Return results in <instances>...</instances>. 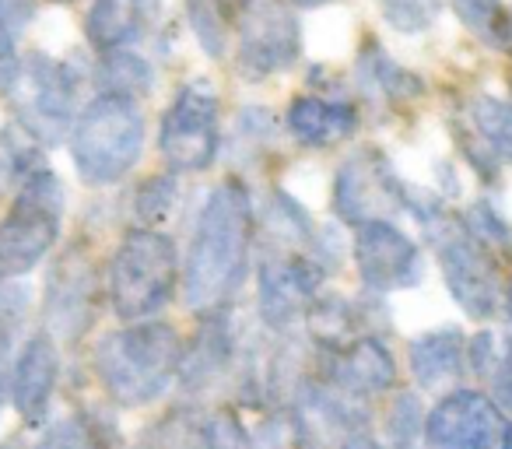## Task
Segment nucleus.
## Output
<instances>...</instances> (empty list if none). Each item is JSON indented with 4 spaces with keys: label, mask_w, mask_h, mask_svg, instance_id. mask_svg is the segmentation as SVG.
I'll use <instances>...</instances> for the list:
<instances>
[{
    "label": "nucleus",
    "mask_w": 512,
    "mask_h": 449,
    "mask_svg": "<svg viewBox=\"0 0 512 449\" xmlns=\"http://www.w3.org/2000/svg\"><path fill=\"white\" fill-rule=\"evenodd\" d=\"M253 200L239 179H221L207 193L193 225L183 267V302L200 316H218L232 306L253 253Z\"/></svg>",
    "instance_id": "1"
},
{
    "label": "nucleus",
    "mask_w": 512,
    "mask_h": 449,
    "mask_svg": "<svg viewBox=\"0 0 512 449\" xmlns=\"http://www.w3.org/2000/svg\"><path fill=\"white\" fill-rule=\"evenodd\" d=\"M183 348V337L169 323H127L95 344L92 369L113 404L148 407L179 383Z\"/></svg>",
    "instance_id": "2"
},
{
    "label": "nucleus",
    "mask_w": 512,
    "mask_h": 449,
    "mask_svg": "<svg viewBox=\"0 0 512 449\" xmlns=\"http://www.w3.org/2000/svg\"><path fill=\"white\" fill-rule=\"evenodd\" d=\"M109 306L123 323L155 320L179 288L176 243L158 229H130L109 260Z\"/></svg>",
    "instance_id": "3"
},
{
    "label": "nucleus",
    "mask_w": 512,
    "mask_h": 449,
    "mask_svg": "<svg viewBox=\"0 0 512 449\" xmlns=\"http://www.w3.org/2000/svg\"><path fill=\"white\" fill-rule=\"evenodd\" d=\"M67 141L81 183L113 186L134 169L144 151V113L134 99L99 92L78 113Z\"/></svg>",
    "instance_id": "4"
},
{
    "label": "nucleus",
    "mask_w": 512,
    "mask_h": 449,
    "mask_svg": "<svg viewBox=\"0 0 512 449\" xmlns=\"http://www.w3.org/2000/svg\"><path fill=\"white\" fill-rule=\"evenodd\" d=\"M67 193L50 165L18 183L15 204L0 218V285L25 278L57 246Z\"/></svg>",
    "instance_id": "5"
},
{
    "label": "nucleus",
    "mask_w": 512,
    "mask_h": 449,
    "mask_svg": "<svg viewBox=\"0 0 512 449\" xmlns=\"http://www.w3.org/2000/svg\"><path fill=\"white\" fill-rule=\"evenodd\" d=\"M81 74L71 60H53L46 53L22 57V71L11 88V109L25 134L36 144H64L78 120Z\"/></svg>",
    "instance_id": "6"
},
{
    "label": "nucleus",
    "mask_w": 512,
    "mask_h": 449,
    "mask_svg": "<svg viewBox=\"0 0 512 449\" xmlns=\"http://www.w3.org/2000/svg\"><path fill=\"white\" fill-rule=\"evenodd\" d=\"M432 243L435 257H439V271L446 278V288L453 302L470 316V320H488L498 309L502 299V285H498V267L491 260V250L481 246L467 232L463 221H456L449 211L421 225Z\"/></svg>",
    "instance_id": "7"
},
{
    "label": "nucleus",
    "mask_w": 512,
    "mask_h": 449,
    "mask_svg": "<svg viewBox=\"0 0 512 449\" xmlns=\"http://www.w3.org/2000/svg\"><path fill=\"white\" fill-rule=\"evenodd\" d=\"M158 148L169 169L176 172H204L218 158V92L211 81H190L176 92L172 106L162 116Z\"/></svg>",
    "instance_id": "8"
},
{
    "label": "nucleus",
    "mask_w": 512,
    "mask_h": 449,
    "mask_svg": "<svg viewBox=\"0 0 512 449\" xmlns=\"http://www.w3.org/2000/svg\"><path fill=\"white\" fill-rule=\"evenodd\" d=\"M421 442L428 449H512V418L488 393L456 386L425 411Z\"/></svg>",
    "instance_id": "9"
},
{
    "label": "nucleus",
    "mask_w": 512,
    "mask_h": 449,
    "mask_svg": "<svg viewBox=\"0 0 512 449\" xmlns=\"http://www.w3.org/2000/svg\"><path fill=\"white\" fill-rule=\"evenodd\" d=\"M411 183L393 172V165L376 151H358L337 169L334 179V211L344 225H369V221H390V214H407Z\"/></svg>",
    "instance_id": "10"
},
{
    "label": "nucleus",
    "mask_w": 512,
    "mask_h": 449,
    "mask_svg": "<svg viewBox=\"0 0 512 449\" xmlns=\"http://www.w3.org/2000/svg\"><path fill=\"white\" fill-rule=\"evenodd\" d=\"M323 267L309 253L271 250L256 271V309L271 330H288L306 320L323 288Z\"/></svg>",
    "instance_id": "11"
},
{
    "label": "nucleus",
    "mask_w": 512,
    "mask_h": 449,
    "mask_svg": "<svg viewBox=\"0 0 512 449\" xmlns=\"http://www.w3.org/2000/svg\"><path fill=\"white\" fill-rule=\"evenodd\" d=\"M239 71L246 78H271L302 57V29L288 0H253L239 29Z\"/></svg>",
    "instance_id": "12"
},
{
    "label": "nucleus",
    "mask_w": 512,
    "mask_h": 449,
    "mask_svg": "<svg viewBox=\"0 0 512 449\" xmlns=\"http://www.w3.org/2000/svg\"><path fill=\"white\" fill-rule=\"evenodd\" d=\"M313 372L323 386L355 404L383 397L397 386V358L376 334H362L330 351H313Z\"/></svg>",
    "instance_id": "13"
},
{
    "label": "nucleus",
    "mask_w": 512,
    "mask_h": 449,
    "mask_svg": "<svg viewBox=\"0 0 512 449\" xmlns=\"http://www.w3.org/2000/svg\"><path fill=\"white\" fill-rule=\"evenodd\" d=\"M99 316V271L81 250H71L53 264L46 278L43 320L53 341H81Z\"/></svg>",
    "instance_id": "14"
},
{
    "label": "nucleus",
    "mask_w": 512,
    "mask_h": 449,
    "mask_svg": "<svg viewBox=\"0 0 512 449\" xmlns=\"http://www.w3.org/2000/svg\"><path fill=\"white\" fill-rule=\"evenodd\" d=\"M355 267L372 295L404 292L425 281V257L418 243L393 221H369L355 232Z\"/></svg>",
    "instance_id": "15"
},
{
    "label": "nucleus",
    "mask_w": 512,
    "mask_h": 449,
    "mask_svg": "<svg viewBox=\"0 0 512 449\" xmlns=\"http://www.w3.org/2000/svg\"><path fill=\"white\" fill-rule=\"evenodd\" d=\"M60 383V348L50 334H36L22 344L15 355L8 379V400L15 404L18 418L25 428H46L50 425L53 393Z\"/></svg>",
    "instance_id": "16"
},
{
    "label": "nucleus",
    "mask_w": 512,
    "mask_h": 449,
    "mask_svg": "<svg viewBox=\"0 0 512 449\" xmlns=\"http://www.w3.org/2000/svg\"><path fill=\"white\" fill-rule=\"evenodd\" d=\"M235 369H242L239 344H235L232 323L225 313L207 316V323L197 330L190 344L183 348V365H179V386L186 393H207L225 379H235Z\"/></svg>",
    "instance_id": "17"
},
{
    "label": "nucleus",
    "mask_w": 512,
    "mask_h": 449,
    "mask_svg": "<svg viewBox=\"0 0 512 449\" xmlns=\"http://www.w3.org/2000/svg\"><path fill=\"white\" fill-rule=\"evenodd\" d=\"M407 365H411L414 383L425 393H449L467 376V341L460 330L442 327L432 334H421L407 344Z\"/></svg>",
    "instance_id": "18"
},
{
    "label": "nucleus",
    "mask_w": 512,
    "mask_h": 449,
    "mask_svg": "<svg viewBox=\"0 0 512 449\" xmlns=\"http://www.w3.org/2000/svg\"><path fill=\"white\" fill-rule=\"evenodd\" d=\"M158 18V0H95L85 15V36L92 50L120 53L148 36Z\"/></svg>",
    "instance_id": "19"
},
{
    "label": "nucleus",
    "mask_w": 512,
    "mask_h": 449,
    "mask_svg": "<svg viewBox=\"0 0 512 449\" xmlns=\"http://www.w3.org/2000/svg\"><path fill=\"white\" fill-rule=\"evenodd\" d=\"M288 130L306 148H330L337 141H348L358 127V113L348 102L320 99V95H299L292 99L285 116Z\"/></svg>",
    "instance_id": "20"
},
{
    "label": "nucleus",
    "mask_w": 512,
    "mask_h": 449,
    "mask_svg": "<svg viewBox=\"0 0 512 449\" xmlns=\"http://www.w3.org/2000/svg\"><path fill=\"white\" fill-rule=\"evenodd\" d=\"M358 88L365 92V99L376 106V102H407L421 92V81L414 74H407L400 64H393L383 50H365L358 60Z\"/></svg>",
    "instance_id": "21"
},
{
    "label": "nucleus",
    "mask_w": 512,
    "mask_h": 449,
    "mask_svg": "<svg viewBox=\"0 0 512 449\" xmlns=\"http://www.w3.org/2000/svg\"><path fill=\"white\" fill-rule=\"evenodd\" d=\"M95 81H99L102 95H123V99H134L137 95H148L151 85H155V74H151V64L144 57L130 50L120 53H106L95 67Z\"/></svg>",
    "instance_id": "22"
},
{
    "label": "nucleus",
    "mask_w": 512,
    "mask_h": 449,
    "mask_svg": "<svg viewBox=\"0 0 512 449\" xmlns=\"http://www.w3.org/2000/svg\"><path fill=\"white\" fill-rule=\"evenodd\" d=\"M453 11L477 39L512 53V15L502 0H453Z\"/></svg>",
    "instance_id": "23"
},
{
    "label": "nucleus",
    "mask_w": 512,
    "mask_h": 449,
    "mask_svg": "<svg viewBox=\"0 0 512 449\" xmlns=\"http://www.w3.org/2000/svg\"><path fill=\"white\" fill-rule=\"evenodd\" d=\"M470 120L477 127V137L491 155L512 162V102L491 99V95H477L470 102Z\"/></svg>",
    "instance_id": "24"
},
{
    "label": "nucleus",
    "mask_w": 512,
    "mask_h": 449,
    "mask_svg": "<svg viewBox=\"0 0 512 449\" xmlns=\"http://www.w3.org/2000/svg\"><path fill=\"white\" fill-rule=\"evenodd\" d=\"M179 204V176L176 172H162V176H151L141 183L134 197V214L141 221V229H158L176 214Z\"/></svg>",
    "instance_id": "25"
},
{
    "label": "nucleus",
    "mask_w": 512,
    "mask_h": 449,
    "mask_svg": "<svg viewBox=\"0 0 512 449\" xmlns=\"http://www.w3.org/2000/svg\"><path fill=\"white\" fill-rule=\"evenodd\" d=\"M32 449H106V442L88 418H60L39 432Z\"/></svg>",
    "instance_id": "26"
},
{
    "label": "nucleus",
    "mask_w": 512,
    "mask_h": 449,
    "mask_svg": "<svg viewBox=\"0 0 512 449\" xmlns=\"http://www.w3.org/2000/svg\"><path fill=\"white\" fill-rule=\"evenodd\" d=\"M29 302H32L29 285H22V281L0 285V358H8L11 344L22 334V323L29 316Z\"/></svg>",
    "instance_id": "27"
},
{
    "label": "nucleus",
    "mask_w": 512,
    "mask_h": 449,
    "mask_svg": "<svg viewBox=\"0 0 512 449\" xmlns=\"http://www.w3.org/2000/svg\"><path fill=\"white\" fill-rule=\"evenodd\" d=\"M186 18H190L197 43L204 46L207 57L225 53V18H221L218 0H186Z\"/></svg>",
    "instance_id": "28"
},
{
    "label": "nucleus",
    "mask_w": 512,
    "mask_h": 449,
    "mask_svg": "<svg viewBox=\"0 0 512 449\" xmlns=\"http://www.w3.org/2000/svg\"><path fill=\"white\" fill-rule=\"evenodd\" d=\"M204 449H253V435L232 407H218V411H207Z\"/></svg>",
    "instance_id": "29"
},
{
    "label": "nucleus",
    "mask_w": 512,
    "mask_h": 449,
    "mask_svg": "<svg viewBox=\"0 0 512 449\" xmlns=\"http://www.w3.org/2000/svg\"><path fill=\"white\" fill-rule=\"evenodd\" d=\"M421 432H425V411H421V400L414 393H397L386 414V442H414L418 446Z\"/></svg>",
    "instance_id": "30"
},
{
    "label": "nucleus",
    "mask_w": 512,
    "mask_h": 449,
    "mask_svg": "<svg viewBox=\"0 0 512 449\" xmlns=\"http://www.w3.org/2000/svg\"><path fill=\"white\" fill-rule=\"evenodd\" d=\"M383 18L397 32L418 36L439 18V0H383Z\"/></svg>",
    "instance_id": "31"
},
{
    "label": "nucleus",
    "mask_w": 512,
    "mask_h": 449,
    "mask_svg": "<svg viewBox=\"0 0 512 449\" xmlns=\"http://www.w3.org/2000/svg\"><path fill=\"white\" fill-rule=\"evenodd\" d=\"M467 232L481 246H488V250H502V246H512V225L495 211V207L488 204V200H481V204L470 207Z\"/></svg>",
    "instance_id": "32"
},
{
    "label": "nucleus",
    "mask_w": 512,
    "mask_h": 449,
    "mask_svg": "<svg viewBox=\"0 0 512 449\" xmlns=\"http://www.w3.org/2000/svg\"><path fill=\"white\" fill-rule=\"evenodd\" d=\"M22 32H25L22 25L0 15V95H4V99L11 95V88H15V81H18V71H22V53H18Z\"/></svg>",
    "instance_id": "33"
},
{
    "label": "nucleus",
    "mask_w": 512,
    "mask_h": 449,
    "mask_svg": "<svg viewBox=\"0 0 512 449\" xmlns=\"http://www.w3.org/2000/svg\"><path fill=\"white\" fill-rule=\"evenodd\" d=\"M249 4H253V0H218L221 18H242L249 11Z\"/></svg>",
    "instance_id": "34"
},
{
    "label": "nucleus",
    "mask_w": 512,
    "mask_h": 449,
    "mask_svg": "<svg viewBox=\"0 0 512 449\" xmlns=\"http://www.w3.org/2000/svg\"><path fill=\"white\" fill-rule=\"evenodd\" d=\"M505 313H509V320H512V278H509V288H505Z\"/></svg>",
    "instance_id": "35"
},
{
    "label": "nucleus",
    "mask_w": 512,
    "mask_h": 449,
    "mask_svg": "<svg viewBox=\"0 0 512 449\" xmlns=\"http://www.w3.org/2000/svg\"><path fill=\"white\" fill-rule=\"evenodd\" d=\"M288 4H299V8H313V4H323V0H288Z\"/></svg>",
    "instance_id": "36"
},
{
    "label": "nucleus",
    "mask_w": 512,
    "mask_h": 449,
    "mask_svg": "<svg viewBox=\"0 0 512 449\" xmlns=\"http://www.w3.org/2000/svg\"><path fill=\"white\" fill-rule=\"evenodd\" d=\"M57 4H71V0H57Z\"/></svg>",
    "instance_id": "37"
},
{
    "label": "nucleus",
    "mask_w": 512,
    "mask_h": 449,
    "mask_svg": "<svg viewBox=\"0 0 512 449\" xmlns=\"http://www.w3.org/2000/svg\"><path fill=\"white\" fill-rule=\"evenodd\" d=\"M0 449H15V446H0Z\"/></svg>",
    "instance_id": "38"
}]
</instances>
